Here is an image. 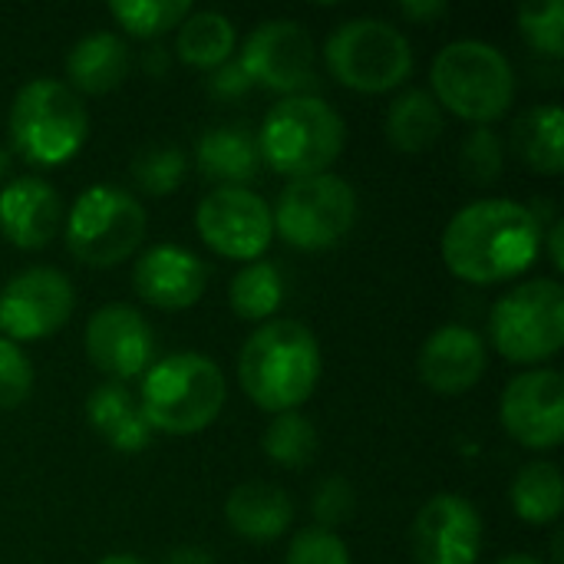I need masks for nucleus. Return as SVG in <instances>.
Segmentation results:
<instances>
[{"label": "nucleus", "instance_id": "8", "mask_svg": "<svg viewBox=\"0 0 564 564\" xmlns=\"http://www.w3.org/2000/svg\"><path fill=\"white\" fill-rule=\"evenodd\" d=\"M489 340L512 364H545L564 344V288L535 278L506 291L489 311Z\"/></svg>", "mask_w": 564, "mask_h": 564}, {"label": "nucleus", "instance_id": "42", "mask_svg": "<svg viewBox=\"0 0 564 564\" xmlns=\"http://www.w3.org/2000/svg\"><path fill=\"white\" fill-rule=\"evenodd\" d=\"M96 564H145L142 558H135V555H106L102 562Z\"/></svg>", "mask_w": 564, "mask_h": 564}, {"label": "nucleus", "instance_id": "28", "mask_svg": "<svg viewBox=\"0 0 564 564\" xmlns=\"http://www.w3.org/2000/svg\"><path fill=\"white\" fill-rule=\"evenodd\" d=\"M228 301L241 321L264 324L284 304V274L271 261H251L231 278Z\"/></svg>", "mask_w": 564, "mask_h": 564}, {"label": "nucleus", "instance_id": "16", "mask_svg": "<svg viewBox=\"0 0 564 564\" xmlns=\"http://www.w3.org/2000/svg\"><path fill=\"white\" fill-rule=\"evenodd\" d=\"M155 334L129 304H106L86 324V357L109 383L132 380L152 367Z\"/></svg>", "mask_w": 564, "mask_h": 564}, {"label": "nucleus", "instance_id": "38", "mask_svg": "<svg viewBox=\"0 0 564 564\" xmlns=\"http://www.w3.org/2000/svg\"><path fill=\"white\" fill-rule=\"evenodd\" d=\"M400 13L413 23H433V20L446 17L449 7L443 0H406V3H400Z\"/></svg>", "mask_w": 564, "mask_h": 564}, {"label": "nucleus", "instance_id": "1", "mask_svg": "<svg viewBox=\"0 0 564 564\" xmlns=\"http://www.w3.org/2000/svg\"><path fill=\"white\" fill-rule=\"evenodd\" d=\"M545 225L512 198H479L459 208L443 231V261L466 284H502L542 254Z\"/></svg>", "mask_w": 564, "mask_h": 564}, {"label": "nucleus", "instance_id": "39", "mask_svg": "<svg viewBox=\"0 0 564 564\" xmlns=\"http://www.w3.org/2000/svg\"><path fill=\"white\" fill-rule=\"evenodd\" d=\"M162 564H215V558H212V552L202 549V545H178V549H172V552L165 555V562Z\"/></svg>", "mask_w": 564, "mask_h": 564}, {"label": "nucleus", "instance_id": "14", "mask_svg": "<svg viewBox=\"0 0 564 564\" xmlns=\"http://www.w3.org/2000/svg\"><path fill=\"white\" fill-rule=\"evenodd\" d=\"M499 420L525 449H555L564 440V377L558 370H525L509 380Z\"/></svg>", "mask_w": 564, "mask_h": 564}, {"label": "nucleus", "instance_id": "3", "mask_svg": "<svg viewBox=\"0 0 564 564\" xmlns=\"http://www.w3.org/2000/svg\"><path fill=\"white\" fill-rule=\"evenodd\" d=\"M135 400L152 433L192 436L218 420L228 387L212 357L169 354L145 370Z\"/></svg>", "mask_w": 564, "mask_h": 564}, {"label": "nucleus", "instance_id": "29", "mask_svg": "<svg viewBox=\"0 0 564 564\" xmlns=\"http://www.w3.org/2000/svg\"><path fill=\"white\" fill-rule=\"evenodd\" d=\"M264 456L284 469H301L317 456V430L307 416H301L297 410L291 413H278L268 430H264Z\"/></svg>", "mask_w": 564, "mask_h": 564}, {"label": "nucleus", "instance_id": "13", "mask_svg": "<svg viewBox=\"0 0 564 564\" xmlns=\"http://www.w3.org/2000/svg\"><path fill=\"white\" fill-rule=\"evenodd\" d=\"M251 79V86H264L284 96H301L314 86V40L297 20H264L258 23L238 59Z\"/></svg>", "mask_w": 564, "mask_h": 564}, {"label": "nucleus", "instance_id": "37", "mask_svg": "<svg viewBox=\"0 0 564 564\" xmlns=\"http://www.w3.org/2000/svg\"><path fill=\"white\" fill-rule=\"evenodd\" d=\"M248 89H251V79H248V73H245V66H241L238 59L221 63V66L212 69V76H208V93H212L215 99H241Z\"/></svg>", "mask_w": 564, "mask_h": 564}, {"label": "nucleus", "instance_id": "17", "mask_svg": "<svg viewBox=\"0 0 564 564\" xmlns=\"http://www.w3.org/2000/svg\"><path fill=\"white\" fill-rule=\"evenodd\" d=\"M135 294L159 311H185L208 288L205 261L182 245H152L132 268Z\"/></svg>", "mask_w": 564, "mask_h": 564}, {"label": "nucleus", "instance_id": "33", "mask_svg": "<svg viewBox=\"0 0 564 564\" xmlns=\"http://www.w3.org/2000/svg\"><path fill=\"white\" fill-rule=\"evenodd\" d=\"M506 149L489 126H476L459 145V169L473 185H489L502 175Z\"/></svg>", "mask_w": 564, "mask_h": 564}, {"label": "nucleus", "instance_id": "27", "mask_svg": "<svg viewBox=\"0 0 564 564\" xmlns=\"http://www.w3.org/2000/svg\"><path fill=\"white\" fill-rule=\"evenodd\" d=\"M509 502L516 509V516L529 525H552L558 522L564 509V489H562V469L555 463H529L519 469V476L512 479L509 489Z\"/></svg>", "mask_w": 564, "mask_h": 564}, {"label": "nucleus", "instance_id": "26", "mask_svg": "<svg viewBox=\"0 0 564 564\" xmlns=\"http://www.w3.org/2000/svg\"><path fill=\"white\" fill-rule=\"evenodd\" d=\"M175 53L195 69H218L235 53V23L218 10H192L178 23Z\"/></svg>", "mask_w": 564, "mask_h": 564}, {"label": "nucleus", "instance_id": "23", "mask_svg": "<svg viewBox=\"0 0 564 564\" xmlns=\"http://www.w3.org/2000/svg\"><path fill=\"white\" fill-rule=\"evenodd\" d=\"M195 162L205 178L221 185H245L258 175V142L241 126H212L195 145Z\"/></svg>", "mask_w": 564, "mask_h": 564}, {"label": "nucleus", "instance_id": "41", "mask_svg": "<svg viewBox=\"0 0 564 564\" xmlns=\"http://www.w3.org/2000/svg\"><path fill=\"white\" fill-rule=\"evenodd\" d=\"M10 165H13V152L0 145V182H3L7 175H10Z\"/></svg>", "mask_w": 564, "mask_h": 564}, {"label": "nucleus", "instance_id": "7", "mask_svg": "<svg viewBox=\"0 0 564 564\" xmlns=\"http://www.w3.org/2000/svg\"><path fill=\"white\" fill-rule=\"evenodd\" d=\"M330 76L357 93L397 89L413 73V46L400 26L380 17H354L324 43Z\"/></svg>", "mask_w": 564, "mask_h": 564}, {"label": "nucleus", "instance_id": "11", "mask_svg": "<svg viewBox=\"0 0 564 564\" xmlns=\"http://www.w3.org/2000/svg\"><path fill=\"white\" fill-rule=\"evenodd\" d=\"M195 228L215 254L245 264L261 261V254L274 238L271 205L245 185L212 188L198 202Z\"/></svg>", "mask_w": 564, "mask_h": 564}, {"label": "nucleus", "instance_id": "36", "mask_svg": "<svg viewBox=\"0 0 564 564\" xmlns=\"http://www.w3.org/2000/svg\"><path fill=\"white\" fill-rule=\"evenodd\" d=\"M311 512L317 519V529H327V532H334L337 525L350 522L354 512H357V492H354V486L344 476L324 479L317 486V492H314Z\"/></svg>", "mask_w": 564, "mask_h": 564}, {"label": "nucleus", "instance_id": "10", "mask_svg": "<svg viewBox=\"0 0 564 564\" xmlns=\"http://www.w3.org/2000/svg\"><path fill=\"white\" fill-rule=\"evenodd\" d=\"M274 231L301 251H324L340 245L357 221V192L334 172L294 178L278 195L271 212Z\"/></svg>", "mask_w": 564, "mask_h": 564}, {"label": "nucleus", "instance_id": "12", "mask_svg": "<svg viewBox=\"0 0 564 564\" xmlns=\"http://www.w3.org/2000/svg\"><path fill=\"white\" fill-rule=\"evenodd\" d=\"M76 307L69 278L56 268H26L0 288V337L23 344L53 337Z\"/></svg>", "mask_w": 564, "mask_h": 564}, {"label": "nucleus", "instance_id": "15", "mask_svg": "<svg viewBox=\"0 0 564 564\" xmlns=\"http://www.w3.org/2000/svg\"><path fill=\"white\" fill-rule=\"evenodd\" d=\"M410 549L416 564H476L482 552V519L456 492L433 496L413 519Z\"/></svg>", "mask_w": 564, "mask_h": 564}, {"label": "nucleus", "instance_id": "21", "mask_svg": "<svg viewBox=\"0 0 564 564\" xmlns=\"http://www.w3.org/2000/svg\"><path fill=\"white\" fill-rule=\"evenodd\" d=\"M86 420L106 446L116 453H142L152 443V430L139 410V400L122 383H102L86 400Z\"/></svg>", "mask_w": 564, "mask_h": 564}, {"label": "nucleus", "instance_id": "5", "mask_svg": "<svg viewBox=\"0 0 564 564\" xmlns=\"http://www.w3.org/2000/svg\"><path fill=\"white\" fill-rule=\"evenodd\" d=\"M430 79L440 109L476 126L502 119L516 99V69L509 56L482 40L446 43L430 66Z\"/></svg>", "mask_w": 564, "mask_h": 564}, {"label": "nucleus", "instance_id": "40", "mask_svg": "<svg viewBox=\"0 0 564 564\" xmlns=\"http://www.w3.org/2000/svg\"><path fill=\"white\" fill-rule=\"evenodd\" d=\"M562 241H564V225L555 218V221H552V228H549V231H545V238H542V245H549V258H552V268H555V271H562L564 268Z\"/></svg>", "mask_w": 564, "mask_h": 564}, {"label": "nucleus", "instance_id": "18", "mask_svg": "<svg viewBox=\"0 0 564 564\" xmlns=\"http://www.w3.org/2000/svg\"><path fill=\"white\" fill-rule=\"evenodd\" d=\"M489 370L482 334L466 324H443L420 350V380L440 397L469 393Z\"/></svg>", "mask_w": 564, "mask_h": 564}, {"label": "nucleus", "instance_id": "34", "mask_svg": "<svg viewBox=\"0 0 564 564\" xmlns=\"http://www.w3.org/2000/svg\"><path fill=\"white\" fill-rule=\"evenodd\" d=\"M33 390V364L20 344L0 337V410L20 406Z\"/></svg>", "mask_w": 564, "mask_h": 564}, {"label": "nucleus", "instance_id": "6", "mask_svg": "<svg viewBox=\"0 0 564 564\" xmlns=\"http://www.w3.org/2000/svg\"><path fill=\"white\" fill-rule=\"evenodd\" d=\"M10 152L30 165H63L69 162L89 135V112L83 99L59 79L40 76L17 89L10 106Z\"/></svg>", "mask_w": 564, "mask_h": 564}, {"label": "nucleus", "instance_id": "43", "mask_svg": "<svg viewBox=\"0 0 564 564\" xmlns=\"http://www.w3.org/2000/svg\"><path fill=\"white\" fill-rule=\"evenodd\" d=\"M492 564H542L539 558H532V555H506V558H499V562H492Z\"/></svg>", "mask_w": 564, "mask_h": 564}, {"label": "nucleus", "instance_id": "9", "mask_svg": "<svg viewBox=\"0 0 564 564\" xmlns=\"http://www.w3.org/2000/svg\"><path fill=\"white\" fill-rule=\"evenodd\" d=\"M66 248L89 268H112L135 254L145 238V212L116 185H89L66 212Z\"/></svg>", "mask_w": 564, "mask_h": 564}, {"label": "nucleus", "instance_id": "30", "mask_svg": "<svg viewBox=\"0 0 564 564\" xmlns=\"http://www.w3.org/2000/svg\"><path fill=\"white\" fill-rule=\"evenodd\" d=\"M192 13V3L185 0H112L109 17L132 36L152 40L172 26H178Z\"/></svg>", "mask_w": 564, "mask_h": 564}, {"label": "nucleus", "instance_id": "22", "mask_svg": "<svg viewBox=\"0 0 564 564\" xmlns=\"http://www.w3.org/2000/svg\"><path fill=\"white\" fill-rule=\"evenodd\" d=\"M126 73H129V46L122 36L109 30L86 33L83 40L73 43L66 56V76L73 93H89V96L112 93L116 86H122Z\"/></svg>", "mask_w": 564, "mask_h": 564}, {"label": "nucleus", "instance_id": "24", "mask_svg": "<svg viewBox=\"0 0 564 564\" xmlns=\"http://www.w3.org/2000/svg\"><path fill=\"white\" fill-rule=\"evenodd\" d=\"M564 112L558 102H542L525 109L512 126V152L519 162L539 175L564 172Z\"/></svg>", "mask_w": 564, "mask_h": 564}, {"label": "nucleus", "instance_id": "25", "mask_svg": "<svg viewBox=\"0 0 564 564\" xmlns=\"http://www.w3.org/2000/svg\"><path fill=\"white\" fill-rule=\"evenodd\" d=\"M387 139L397 152L420 155L433 149L446 129L443 109L430 89H403L387 109Z\"/></svg>", "mask_w": 564, "mask_h": 564}, {"label": "nucleus", "instance_id": "2", "mask_svg": "<svg viewBox=\"0 0 564 564\" xmlns=\"http://www.w3.org/2000/svg\"><path fill=\"white\" fill-rule=\"evenodd\" d=\"M321 344L288 317L264 321L238 354V383L254 406L268 413H291L311 400L321 380Z\"/></svg>", "mask_w": 564, "mask_h": 564}, {"label": "nucleus", "instance_id": "4", "mask_svg": "<svg viewBox=\"0 0 564 564\" xmlns=\"http://www.w3.org/2000/svg\"><path fill=\"white\" fill-rule=\"evenodd\" d=\"M347 126L340 112L321 96H284L268 109L258 132V155L274 172L294 178L327 172L344 152Z\"/></svg>", "mask_w": 564, "mask_h": 564}, {"label": "nucleus", "instance_id": "20", "mask_svg": "<svg viewBox=\"0 0 564 564\" xmlns=\"http://www.w3.org/2000/svg\"><path fill=\"white\" fill-rule=\"evenodd\" d=\"M225 519L238 539L274 542L291 529L294 502L274 482H241L225 502Z\"/></svg>", "mask_w": 564, "mask_h": 564}, {"label": "nucleus", "instance_id": "19", "mask_svg": "<svg viewBox=\"0 0 564 564\" xmlns=\"http://www.w3.org/2000/svg\"><path fill=\"white\" fill-rule=\"evenodd\" d=\"M63 225V202L46 178L20 175L0 188V235L20 251L46 248Z\"/></svg>", "mask_w": 564, "mask_h": 564}, {"label": "nucleus", "instance_id": "31", "mask_svg": "<svg viewBox=\"0 0 564 564\" xmlns=\"http://www.w3.org/2000/svg\"><path fill=\"white\" fill-rule=\"evenodd\" d=\"M188 172V159L172 142H155L135 152L132 159V182L149 195H172Z\"/></svg>", "mask_w": 564, "mask_h": 564}, {"label": "nucleus", "instance_id": "35", "mask_svg": "<svg viewBox=\"0 0 564 564\" xmlns=\"http://www.w3.org/2000/svg\"><path fill=\"white\" fill-rule=\"evenodd\" d=\"M284 564H350V552L337 532L327 529H301L291 545Z\"/></svg>", "mask_w": 564, "mask_h": 564}, {"label": "nucleus", "instance_id": "32", "mask_svg": "<svg viewBox=\"0 0 564 564\" xmlns=\"http://www.w3.org/2000/svg\"><path fill=\"white\" fill-rule=\"evenodd\" d=\"M519 30L525 43L545 56L564 53V3L562 0H532L519 10Z\"/></svg>", "mask_w": 564, "mask_h": 564}]
</instances>
